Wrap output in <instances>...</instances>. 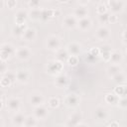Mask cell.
Returning <instances> with one entry per match:
<instances>
[{
	"label": "cell",
	"mask_w": 127,
	"mask_h": 127,
	"mask_svg": "<svg viewBox=\"0 0 127 127\" xmlns=\"http://www.w3.org/2000/svg\"><path fill=\"white\" fill-rule=\"evenodd\" d=\"M64 64L63 63L57 61V60H51L46 64V72L50 75L57 76L61 74L64 70Z\"/></svg>",
	"instance_id": "obj_1"
},
{
	"label": "cell",
	"mask_w": 127,
	"mask_h": 127,
	"mask_svg": "<svg viewBox=\"0 0 127 127\" xmlns=\"http://www.w3.org/2000/svg\"><path fill=\"white\" fill-rule=\"evenodd\" d=\"M16 48L10 43H4L0 46V60L7 62L15 56Z\"/></svg>",
	"instance_id": "obj_2"
},
{
	"label": "cell",
	"mask_w": 127,
	"mask_h": 127,
	"mask_svg": "<svg viewBox=\"0 0 127 127\" xmlns=\"http://www.w3.org/2000/svg\"><path fill=\"white\" fill-rule=\"evenodd\" d=\"M106 5H107L108 10L110 11L109 13L119 15L121 12L124 11L126 2L122 1V0H108L106 2Z\"/></svg>",
	"instance_id": "obj_3"
},
{
	"label": "cell",
	"mask_w": 127,
	"mask_h": 127,
	"mask_svg": "<svg viewBox=\"0 0 127 127\" xmlns=\"http://www.w3.org/2000/svg\"><path fill=\"white\" fill-rule=\"evenodd\" d=\"M45 47L49 51L56 52L62 47V39L58 35H50L45 42Z\"/></svg>",
	"instance_id": "obj_4"
},
{
	"label": "cell",
	"mask_w": 127,
	"mask_h": 127,
	"mask_svg": "<svg viewBox=\"0 0 127 127\" xmlns=\"http://www.w3.org/2000/svg\"><path fill=\"white\" fill-rule=\"evenodd\" d=\"M33 55V52L32 50L29 48V47H26V46H20L18 48H16V51H15V57L19 60V61H22V62H25V61H28Z\"/></svg>",
	"instance_id": "obj_5"
},
{
	"label": "cell",
	"mask_w": 127,
	"mask_h": 127,
	"mask_svg": "<svg viewBox=\"0 0 127 127\" xmlns=\"http://www.w3.org/2000/svg\"><path fill=\"white\" fill-rule=\"evenodd\" d=\"M64 104L69 107V108H76L78 105H79V102H80V98L79 96L74 93V92H69L67 93L64 98Z\"/></svg>",
	"instance_id": "obj_6"
},
{
	"label": "cell",
	"mask_w": 127,
	"mask_h": 127,
	"mask_svg": "<svg viewBox=\"0 0 127 127\" xmlns=\"http://www.w3.org/2000/svg\"><path fill=\"white\" fill-rule=\"evenodd\" d=\"M81 121H82V112L74 111L69 115L64 125L66 127H76L79 123H81Z\"/></svg>",
	"instance_id": "obj_7"
},
{
	"label": "cell",
	"mask_w": 127,
	"mask_h": 127,
	"mask_svg": "<svg viewBox=\"0 0 127 127\" xmlns=\"http://www.w3.org/2000/svg\"><path fill=\"white\" fill-rule=\"evenodd\" d=\"M94 36L95 38L98 40V41H106L110 38L111 36V31L110 29L107 27V26H99L96 30H95V33H94Z\"/></svg>",
	"instance_id": "obj_8"
},
{
	"label": "cell",
	"mask_w": 127,
	"mask_h": 127,
	"mask_svg": "<svg viewBox=\"0 0 127 127\" xmlns=\"http://www.w3.org/2000/svg\"><path fill=\"white\" fill-rule=\"evenodd\" d=\"M61 11L59 9L55 8H42L41 12V21L46 22L54 17H58L60 15Z\"/></svg>",
	"instance_id": "obj_9"
},
{
	"label": "cell",
	"mask_w": 127,
	"mask_h": 127,
	"mask_svg": "<svg viewBox=\"0 0 127 127\" xmlns=\"http://www.w3.org/2000/svg\"><path fill=\"white\" fill-rule=\"evenodd\" d=\"M21 99L19 97H10L7 99V102H6V106H7V109L11 112H19L20 109H21Z\"/></svg>",
	"instance_id": "obj_10"
},
{
	"label": "cell",
	"mask_w": 127,
	"mask_h": 127,
	"mask_svg": "<svg viewBox=\"0 0 127 127\" xmlns=\"http://www.w3.org/2000/svg\"><path fill=\"white\" fill-rule=\"evenodd\" d=\"M28 18V10L22 8L16 11L14 16V23L15 25H26V21Z\"/></svg>",
	"instance_id": "obj_11"
},
{
	"label": "cell",
	"mask_w": 127,
	"mask_h": 127,
	"mask_svg": "<svg viewBox=\"0 0 127 127\" xmlns=\"http://www.w3.org/2000/svg\"><path fill=\"white\" fill-rule=\"evenodd\" d=\"M77 19L72 14H67L63 19V26L67 30H72L77 26Z\"/></svg>",
	"instance_id": "obj_12"
},
{
	"label": "cell",
	"mask_w": 127,
	"mask_h": 127,
	"mask_svg": "<svg viewBox=\"0 0 127 127\" xmlns=\"http://www.w3.org/2000/svg\"><path fill=\"white\" fill-rule=\"evenodd\" d=\"M109 117V112L108 110L103 107V106H98L95 108L94 110V118L98 121V122H104L108 119Z\"/></svg>",
	"instance_id": "obj_13"
},
{
	"label": "cell",
	"mask_w": 127,
	"mask_h": 127,
	"mask_svg": "<svg viewBox=\"0 0 127 127\" xmlns=\"http://www.w3.org/2000/svg\"><path fill=\"white\" fill-rule=\"evenodd\" d=\"M29 103L34 108L38 107V106H41V105H44L45 97L41 93H33L29 96Z\"/></svg>",
	"instance_id": "obj_14"
},
{
	"label": "cell",
	"mask_w": 127,
	"mask_h": 127,
	"mask_svg": "<svg viewBox=\"0 0 127 127\" xmlns=\"http://www.w3.org/2000/svg\"><path fill=\"white\" fill-rule=\"evenodd\" d=\"M33 115L36 117V119L38 121L39 120H44L49 115V109L46 106H44V105L35 107L34 108V111H33Z\"/></svg>",
	"instance_id": "obj_15"
},
{
	"label": "cell",
	"mask_w": 127,
	"mask_h": 127,
	"mask_svg": "<svg viewBox=\"0 0 127 127\" xmlns=\"http://www.w3.org/2000/svg\"><path fill=\"white\" fill-rule=\"evenodd\" d=\"M99 49V58H102L104 62H109L110 54L113 51L112 47L109 44H103L102 46L98 47Z\"/></svg>",
	"instance_id": "obj_16"
},
{
	"label": "cell",
	"mask_w": 127,
	"mask_h": 127,
	"mask_svg": "<svg viewBox=\"0 0 127 127\" xmlns=\"http://www.w3.org/2000/svg\"><path fill=\"white\" fill-rule=\"evenodd\" d=\"M65 50L69 56L78 57V55H80V53H81V45L77 42H71L65 47Z\"/></svg>",
	"instance_id": "obj_17"
},
{
	"label": "cell",
	"mask_w": 127,
	"mask_h": 127,
	"mask_svg": "<svg viewBox=\"0 0 127 127\" xmlns=\"http://www.w3.org/2000/svg\"><path fill=\"white\" fill-rule=\"evenodd\" d=\"M123 59H124L123 53L121 51L115 50V51H112L111 54H110L109 63L111 64H120L123 62Z\"/></svg>",
	"instance_id": "obj_18"
},
{
	"label": "cell",
	"mask_w": 127,
	"mask_h": 127,
	"mask_svg": "<svg viewBox=\"0 0 127 127\" xmlns=\"http://www.w3.org/2000/svg\"><path fill=\"white\" fill-rule=\"evenodd\" d=\"M81 32H86L88 30H90V28L92 27V21L89 17H85L82 19H79L77 21V26H76Z\"/></svg>",
	"instance_id": "obj_19"
},
{
	"label": "cell",
	"mask_w": 127,
	"mask_h": 127,
	"mask_svg": "<svg viewBox=\"0 0 127 127\" xmlns=\"http://www.w3.org/2000/svg\"><path fill=\"white\" fill-rule=\"evenodd\" d=\"M68 77L67 75L64 74V73H61L57 76H55V81H54V84L58 87V88H64L67 86L68 84Z\"/></svg>",
	"instance_id": "obj_20"
},
{
	"label": "cell",
	"mask_w": 127,
	"mask_h": 127,
	"mask_svg": "<svg viewBox=\"0 0 127 127\" xmlns=\"http://www.w3.org/2000/svg\"><path fill=\"white\" fill-rule=\"evenodd\" d=\"M25 118H26V115L23 112L19 111V112L14 113V115L11 118V122L16 127H23L24 122H25Z\"/></svg>",
	"instance_id": "obj_21"
},
{
	"label": "cell",
	"mask_w": 127,
	"mask_h": 127,
	"mask_svg": "<svg viewBox=\"0 0 127 127\" xmlns=\"http://www.w3.org/2000/svg\"><path fill=\"white\" fill-rule=\"evenodd\" d=\"M88 14H89V11H88V8L87 7H83V6H76L74 9H73V13L72 15L77 19H82V18H85V17H88Z\"/></svg>",
	"instance_id": "obj_22"
},
{
	"label": "cell",
	"mask_w": 127,
	"mask_h": 127,
	"mask_svg": "<svg viewBox=\"0 0 127 127\" xmlns=\"http://www.w3.org/2000/svg\"><path fill=\"white\" fill-rule=\"evenodd\" d=\"M37 38V31L35 28H28L25 30L23 36H22V39L23 41L25 42H34Z\"/></svg>",
	"instance_id": "obj_23"
},
{
	"label": "cell",
	"mask_w": 127,
	"mask_h": 127,
	"mask_svg": "<svg viewBox=\"0 0 127 127\" xmlns=\"http://www.w3.org/2000/svg\"><path fill=\"white\" fill-rule=\"evenodd\" d=\"M30 78V72L26 69H19L16 71V81L19 83H27Z\"/></svg>",
	"instance_id": "obj_24"
},
{
	"label": "cell",
	"mask_w": 127,
	"mask_h": 127,
	"mask_svg": "<svg viewBox=\"0 0 127 127\" xmlns=\"http://www.w3.org/2000/svg\"><path fill=\"white\" fill-rule=\"evenodd\" d=\"M55 53H56V59H55V60H57V61H59V62H61V63H63V64L66 63V61H67L69 55H68V53L66 52L65 48H62V47H61V48H60L59 50H57Z\"/></svg>",
	"instance_id": "obj_25"
},
{
	"label": "cell",
	"mask_w": 127,
	"mask_h": 127,
	"mask_svg": "<svg viewBox=\"0 0 127 127\" xmlns=\"http://www.w3.org/2000/svg\"><path fill=\"white\" fill-rule=\"evenodd\" d=\"M26 29H27L26 25H14L11 28V35L14 38H22Z\"/></svg>",
	"instance_id": "obj_26"
},
{
	"label": "cell",
	"mask_w": 127,
	"mask_h": 127,
	"mask_svg": "<svg viewBox=\"0 0 127 127\" xmlns=\"http://www.w3.org/2000/svg\"><path fill=\"white\" fill-rule=\"evenodd\" d=\"M118 100H119V97H118L113 91H112V92H107V93H105V95H104V101H105V103H107L108 105L117 106Z\"/></svg>",
	"instance_id": "obj_27"
},
{
	"label": "cell",
	"mask_w": 127,
	"mask_h": 127,
	"mask_svg": "<svg viewBox=\"0 0 127 127\" xmlns=\"http://www.w3.org/2000/svg\"><path fill=\"white\" fill-rule=\"evenodd\" d=\"M121 71H123V69L120 66V64H110L106 68V73H107L108 77H110V78H112L114 75L118 74Z\"/></svg>",
	"instance_id": "obj_28"
},
{
	"label": "cell",
	"mask_w": 127,
	"mask_h": 127,
	"mask_svg": "<svg viewBox=\"0 0 127 127\" xmlns=\"http://www.w3.org/2000/svg\"><path fill=\"white\" fill-rule=\"evenodd\" d=\"M41 12H42V8L29 9L28 10V18L32 21H40L41 20Z\"/></svg>",
	"instance_id": "obj_29"
},
{
	"label": "cell",
	"mask_w": 127,
	"mask_h": 127,
	"mask_svg": "<svg viewBox=\"0 0 127 127\" xmlns=\"http://www.w3.org/2000/svg\"><path fill=\"white\" fill-rule=\"evenodd\" d=\"M113 92L119 97H126V94H127V87H126V84H118L114 89H113Z\"/></svg>",
	"instance_id": "obj_30"
},
{
	"label": "cell",
	"mask_w": 127,
	"mask_h": 127,
	"mask_svg": "<svg viewBox=\"0 0 127 127\" xmlns=\"http://www.w3.org/2000/svg\"><path fill=\"white\" fill-rule=\"evenodd\" d=\"M37 125H38V120L36 119V117L34 115L26 116L23 126H25V127H36Z\"/></svg>",
	"instance_id": "obj_31"
},
{
	"label": "cell",
	"mask_w": 127,
	"mask_h": 127,
	"mask_svg": "<svg viewBox=\"0 0 127 127\" xmlns=\"http://www.w3.org/2000/svg\"><path fill=\"white\" fill-rule=\"evenodd\" d=\"M111 79H112L117 85H118V84H126V75H125V73H124L123 71H121V72H119L118 74L114 75Z\"/></svg>",
	"instance_id": "obj_32"
},
{
	"label": "cell",
	"mask_w": 127,
	"mask_h": 127,
	"mask_svg": "<svg viewBox=\"0 0 127 127\" xmlns=\"http://www.w3.org/2000/svg\"><path fill=\"white\" fill-rule=\"evenodd\" d=\"M97 20H98L100 26H106V24H109L108 23V21H109V12L97 15Z\"/></svg>",
	"instance_id": "obj_33"
},
{
	"label": "cell",
	"mask_w": 127,
	"mask_h": 127,
	"mask_svg": "<svg viewBox=\"0 0 127 127\" xmlns=\"http://www.w3.org/2000/svg\"><path fill=\"white\" fill-rule=\"evenodd\" d=\"M106 12H108V8H107L106 3L99 2L96 6V14L100 15V14H103V13H106Z\"/></svg>",
	"instance_id": "obj_34"
},
{
	"label": "cell",
	"mask_w": 127,
	"mask_h": 127,
	"mask_svg": "<svg viewBox=\"0 0 127 127\" xmlns=\"http://www.w3.org/2000/svg\"><path fill=\"white\" fill-rule=\"evenodd\" d=\"M60 104H61V101L58 97H51L48 100V105L51 108H58L60 106Z\"/></svg>",
	"instance_id": "obj_35"
},
{
	"label": "cell",
	"mask_w": 127,
	"mask_h": 127,
	"mask_svg": "<svg viewBox=\"0 0 127 127\" xmlns=\"http://www.w3.org/2000/svg\"><path fill=\"white\" fill-rule=\"evenodd\" d=\"M78 63H79V59L76 56H69L66 61V64L69 66H76L78 64Z\"/></svg>",
	"instance_id": "obj_36"
},
{
	"label": "cell",
	"mask_w": 127,
	"mask_h": 127,
	"mask_svg": "<svg viewBox=\"0 0 127 127\" xmlns=\"http://www.w3.org/2000/svg\"><path fill=\"white\" fill-rule=\"evenodd\" d=\"M27 6L29 9H37V8H41V2L38 0H31L27 2Z\"/></svg>",
	"instance_id": "obj_37"
},
{
	"label": "cell",
	"mask_w": 127,
	"mask_h": 127,
	"mask_svg": "<svg viewBox=\"0 0 127 127\" xmlns=\"http://www.w3.org/2000/svg\"><path fill=\"white\" fill-rule=\"evenodd\" d=\"M3 75H5V76L12 82V84H13L14 82H16V72H14V71H12V70H8V71H6Z\"/></svg>",
	"instance_id": "obj_38"
},
{
	"label": "cell",
	"mask_w": 127,
	"mask_h": 127,
	"mask_svg": "<svg viewBox=\"0 0 127 127\" xmlns=\"http://www.w3.org/2000/svg\"><path fill=\"white\" fill-rule=\"evenodd\" d=\"M10 85H12V82L5 75H2V77L0 79V86L3 88V87H9Z\"/></svg>",
	"instance_id": "obj_39"
},
{
	"label": "cell",
	"mask_w": 127,
	"mask_h": 127,
	"mask_svg": "<svg viewBox=\"0 0 127 127\" xmlns=\"http://www.w3.org/2000/svg\"><path fill=\"white\" fill-rule=\"evenodd\" d=\"M87 54L92 56V57H94V58H98L99 59V49H98V47H91L88 50Z\"/></svg>",
	"instance_id": "obj_40"
},
{
	"label": "cell",
	"mask_w": 127,
	"mask_h": 127,
	"mask_svg": "<svg viewBox=\"0 0 127 127\" xmlns=\"http://www.w3.org/2000/svg\"><path fill=\"white\" fill-rule=\"evenodd\" d=\"M117 106L122 109V110H125L127 108V98L126 97H121L119 98L118 100V103H117Z\"/></svg>",
	"instance_id": "obj_41"
},
{
	"label": "cell",
	"mask_w": 127,
	"mask_h": 127,
	"mask_svg": "<svg viewBox=\"0 0 127 127\" xmlns=\"http://www.w3.org/2000/svg\"><path fill=\"white\" fill-rule=\"evenodd\" d=\"M17 1L16 0H7V1H5V6L8 8V9H10V10H13V9H15L16 7H17Z\"/></svg>",
	"instance_id": "obj_42"
},
{
	"label": "cell",
	"mask_w": 127,
	"mask_h": 127,
	"mask_svg": "<svg viewBox=\"0 0 127 127\" xmlns=\"http://www.w3.org/2000/svg\"><path fill=\"white\" fill-rule=\"evenodd\" d=\"M6 71H8V64L7 62H4L2 60H0V74H4Z\"/></svg>",
	"instance_id": "obj_43"
},
{
	"label": "cell",
	"mask_w": 127,
	"mask_h": 127,
	"mask_svg": "<svg viewBox=\"0 0 127 127\" xmlns=\"http://www.w3.org/2000/svg\"><path fill=\"white\" fill-rule=\"evenodd\" d=\"M118 21H119V16L117 14L109 13V21H108V23H110V24H116Z\"/></svg>",
	"instance_id": "obj_44"
},
{
	"label": "cell",
	"mask_w": 127,
	"mask_h": 127,
	"mask_svg": "<svg viewBox=\"0 0 127 127\" xmlns=\"http://www.w3.org/2000/svg\"><path fill=\"white\" fill-rule=\"evenodd\" d=\"M121 41H122V44L125 46V45H126V30H123V31H122V34H121Z\"/></svg>",
	"instance_id": "obj_45"
},
{
	"label": "cell",
	"mask_w": 127,
	"mask_h": 127,
	"mask_svg": "<svg viewBox=\"0 0 127 127\" xmlns=\"http://www.w3.org/2000/svg\"><path fill=\"white\" fill-rule=\"evenodd\" d=\"M79 6H83V7H87V5L89 4V1L88 0H85V1H77L76 2Z\"/></svg>",
	"instance_id": "obj_46"
},
{
	"label": "cell",
	"mask_w": 127,
	"mask_h": 127,
	"mask_svg": "<svg viewBox=\"0 0 127 127\" xmlns=\"http://www.w3.org/2000/svg\"><path fill=\"white\" fill-rule=\"evenodd\" d=\"M108 127H120V125H119V123H118L117 121H112V122L108 125Z\"/></svg>",
	"instance_id": "obj_47"
},
{
	"label": "cell",
	"mask_w": 127,
	"mask_h": 127,
	"mask_svg": "<svg viewBox=\"0 0 127 127\" xmlns=\"http://www.w3.org/2000/svg\"><path fill=\"white\" fill-rule=\"evenodd\" d=\"M5 7V1H3V0H0V11L3 9Z\"/></svg>",
	"instance_id": "obj_48"
},
{
	"label": "cell",
	"mask_w": 127,
	"mask_h": 127,
	"mask_svg": "<svg viewBox=\"0 0 127 127\" xmlns=\"http://www.w3.org/2000/svg\"><path fill=\"white\" fill-rule=\"evenodd\" d=\"M76 127H89V126H88L86 123H83V122H81V123H79V124H78Z\"/></svg>",
	"instance_id": "obj_49"
},
{
	"label": "cell",
	"mask_w": 127,
	"mask_h": 127,
	"mask_svg": "<svg viewBox=\"0 0 127 127\" xmlns=\"http://www.w3.org/2000/svg\"><path fill=\"white\" fill-rule=\"evenodd\" d=\"M4 93H5V92H4V89H3V88H2L1 86H0V99H1L2 97H3Z\"/></svg>",
	"instance_id": "obj_50"
},
{
	"label": "cell",
	"mask_w": 127,
	"mask_h": 127,
	"mask_svg": "<svg viewBox=\"0 0 127 127\" xmlns=\"http://www.w3.org/2000/svg\"><path fill=\"white\" fill-rule=\"evenodd\" d=\"M2 31H3V24H2V22L0 21V34L2 33Z\"/></svg>",
	"instance_id": "obj_51"
},
{
	"label": "cell",
	"mask_w": 127,
	"mask_h": 127,
	"mask_svg": "<svg viewBox=\"0 0 127 127\" xmlns=\"http://www.w3.org/2000/svg\"><path fill=\"white\" fill-rule=\"evenodd\" d=\"M3 106H4V103H3V101L0 99V110L3 108Z\"/></svg>",
	"instance_id": "obj_52"
},
{
	"label": "cell",
	"mask_w": 127,
	"mask_h": 127,
	"mask_svg": "<svg viewBox=\"0 0 127 127\" xmlns=\"http://www.w3.org/2000/svg\"><path fill=\"white\" fill-rule=\"evenodd\" d=\"M3 126H4V122H3L2 118L0 117V127H3Z\"/></svg>",
	"instance_id": "obj_53"
},
{
	"label": "cell",
	"mask_w": 127,
	"mask_h": 127,
	"mask_svg": "<svg viewBox=\"0 0 127 127\" xmlns=\"http://www.w3.org/2000/svg\"><path fill=\"white\" fill-rule=\"evenodd\" d=\"M57 127H66L65 125H62V124H60V125H58Z\"/></svg>",
	"instance_id": "obj_54"
},
{
	"label": "cell",
	"mask_w": 127,
	"mask_h": 127,
	"mask_svg": "<svg viewBox=\"0 0 127 127\" xmlns=\"http://www.w3.org/2000/svg\"><path fill=\"white\" fill-rule=\"evenodd\" d=\"M23 127H25V126H23Z\"/></svg>",
	"instance_id": "obj_55"
}]
</instances>
